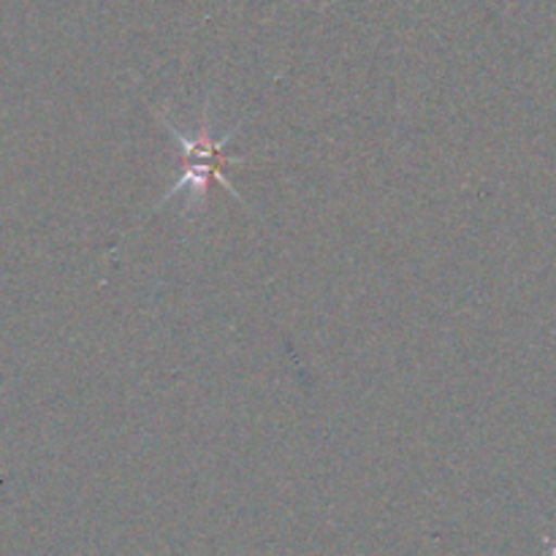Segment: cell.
Masks as SVG:
<instances>
[{"mask_svg":"<svg viewBox=\"0 0 556 556\" xmlns=\"http://www.w3.org/2000/svg\"><path fill=\"white\" fill-rule=\"evenodd\" d=\"M168 134L177 139V144L182 147V155H185V174L182 179H179L174 188H168V195L166 201L172 199V195H177L179 190L188 188L190 190V204H193V195H204L206 190V182H210L212 177L217 179V182H223L228 188V193L237 195V190L231 188V185L226 182V177L220 174V166H217V161H220L223 155V147L228 144V141L237 136V128L228 130V134L217 136L210 130V123L204 119V125L199 128V134H179L177 125L168 123Z\"/></svg>","mask_w":556,"mask_h":556,"instance_id":"cell-1","label":"cell"}]
</instances>
